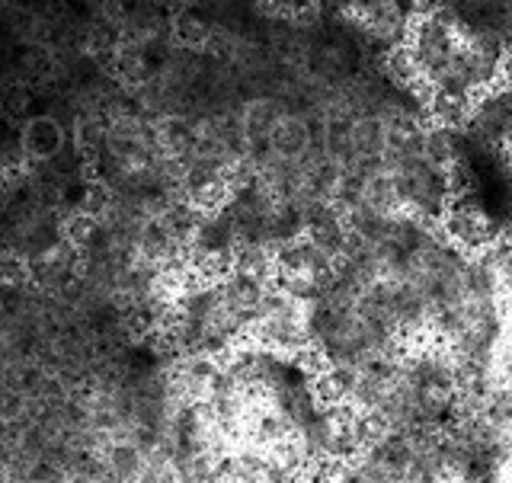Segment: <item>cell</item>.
Wrapping results in <instances>:
<instances>
[{
  "instance_id": "2",
  "label": "cell",
  "mask_w": 512,
  "mask_h": 483,
  "mask_svg": "<svg viewBox=\"0 0 512 483\" xmlns=\"http://www.w3.org/2000/svg\"><path fill=\"white\" fill-rule=\"evenodd\" d=\"M208 483H228V480H221V477H212V480H208Z\"/></svg>"
},
{
  "instance_id": "1",
  "label": "cell",
  "mask_w": 512,
  "mask_h": 483,
  "mask_svg": "<svg viewBox=\"0 0 512 483\" xmlns=\"http://www.w3.org/2000/svg\"><path fill=\"white\" fill-rule=\"evenodd\" d=\"M23 138H26V154H29V164H45V160H52L64 144L71 141V135L64 132V128L55 122V119H32L23 125Z\"/></svg>"
}]
</instances>
